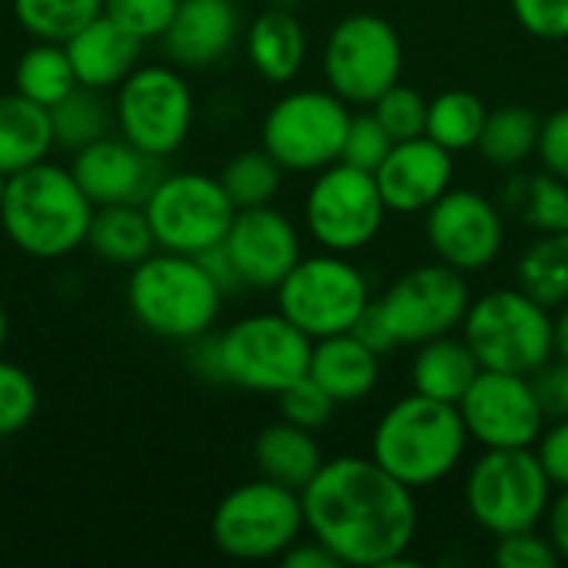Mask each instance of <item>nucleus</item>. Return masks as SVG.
Listing matches in <instances>:
<instances>
[{
    "label": "nucleus",
    "mask_w": 568,
    "mask_h": 568,
    "mask_svg": "<svg viewBox=\"0 0 568 568\" xmlns=\"http://www.w3.org/2000/svg\"><path fill=\"white\" fill-rule=\"evenodd\" d=\"M300 496L306 532L320 539L339 566H396L416 542V496L373 456H336L323 463Z\"/></svg>",
    "instance_id": "1"
},
{
    "label": "nucleus",
    "mask_w": 568,
    "mask_h": 568,
    "mask_svg": "<svg viewBox=\"0 0 568 568\" xmlns=\"http://www.w3.org/2000/svg\"><path fill=\"white\" fill-rule=\"evenodd\" d=\"M466 449L469 429L459 406L423 393L396 399L379 416L369 443V456L413 493L449 479Z\"/></svg>",
    "instance_id": "2"
},
{
    "label": "nucleus",
    "mask_w": 568,
    "mask_h": 568,
    "mask_svg": "<svg viewBox=\"0 0 568 568\" xmlns=\"http://www.w3.org/2000/svg\"><path fill=\"white\" fill-rule=\"evenodd\" d=\"M93 203L70 166L40 160L7 180L0 226L7 240L33 260H63L87 243Z\"/></svg>",
    "instance_id": "3"
},
{
    "label": "nucleus",
    "mask_w": 568,
    "mask_h": 568,
    "mask_svg": "<svg viewBox=\"0 0 568 568\" xmlns=\"http://www.w3.org/2000/svg\"><path fill=\"white\" fill-rule=\"evenodd\" d=\"M223 290L200 256L156 250L130 266L126 306L130 316L160 339L193 343L206 336L223 310Z\"/></svg>",
    "instance_id": "4"
},
{
    "label": "nucleus",
    "mask_w": 568,
    "mask_h": 568,
    "mask_svg": "<svg viewBox=\"0 0 568 568\" xmlns=\"http://www.w3.org/2000/svg\"><path fill=\"white\" fill-rule=\"evenodd\" d=\"M463 339L483 369L536 376L556 359L552 310L526 290H493L473 300L463 320Z\"/></svg>",
    "instance_id": "5"
},
{
    "label": "nucleus",
    "mask_w": 568,
    "mask_h": 568,
    "mask_svg": "<svg viewBox=\"0 0 568 568\" xmlns=\"http://www.w3.org/2000/svg\"><path fill=\"white\" fill-rule=\"evenodd\" d=\"M303 532V496L263 476L230 489L210 516L216 549L236 562L280 559Z\"/></svg>",
    "instance_id": "6"
},
{
    "label": "nucleus",
    "mask_w": 568,
    "mask_h": 568,
    "mask_svg": "<svg viewBox=\"0 0 568 568\" xmlns=\"http://www.w3.org/2000/svg\"><path fill=\"white\" fill-rule=\"evenodd\" d=\"M552 479L536 449H486L466 476V509L489 536L539 529L552 506Z\"/></svg>",
    "instance_id": "7"
},
{
    "label": "nucleus",
    "mask_w": 568,
    "mask_h": 568,
    "mask_svg": "<svg viewBox=\"0 0 568 568\" xmlns=\"http://www.w3.org/2000/svg\"><path fill=\"white\" fill-rule=\"evenodd\" d=\"M216 353L220 383L246 393L280 396L310 373L313 339L276 310L253 313L226 326L216 336Z\"/></svg>",
    "instance_id": "8"
},
{
    "label": "nucleus",
    "mask_w": 568,
    "mask_h": 568,
    "mask_svg": "<svg viewBox=\"0 0 568 568\" xmlns=\"http://www.w3.org/2000/svg\"><path fill=\"white\" fill-rule=\"evenodd\" d=\"M373 293L366 273L343 253L303 256L276 286V310L300 326L313 343L339 333H353L369 310Z\"/></svg>",
    "instance_id": "9"
},
{
    "label": "nucleus",
    "mask_w": 568,
    "mask_h": 568,
    "mask_svg": "<svg viewBox=\"0 0 568 568\" xmlns=\"http://www.w3.org/2000/svg\"><path fill=\"white\" fill-rule=\"evenodd\" d=\"M116 133L150 156L170 160L190 140L196 100L180 67L140 63L113 93Z\"/></svg>",
    "instance_id": "10"
},
{
    "label": "nucleus",
    "mask_w": 568,
    "mask_h": 568,
    "mask_svg": "<svg viewBox=\"0 0 568 568\" xmlns=\"http://www.w3.org/2000/svg\"><path fill=\"white\" fill-rule=\"evenodd\" d=\"M349 120V103L333 90H290L266 110L260 143L286 173H320L343 156Z\"/></svg>",
    "instance_id": "11"
},
{
    "label": "nucleus",
    "mask_w": 568,
    "mask_h": 568,
    "mask_svg": "<svg viewBox=\"0 0 568 568\" xmlns=\"http://www.w3.org/2000/svg\"><path fill=\"white\" fill-rule=\"evenodd\" d=\"M143 210L156 236V250L186 256H200L220 246L236 216V206L226 196L220 176L196 170L163 173Z\"/></svg>",
    "instance_id": "12"
},
{
    "label": "nucleus",
    "mask_w": 568,
    "mask_h": 568,
    "mask_svg": "<svg viewBox=\"0 0 568 568\" xmlns=\"http://www.w3.org/2000/svg\"><path fill=\"white\" fill-rule=\"evenodd\" d=\"M386 213L389 206L383 203L376 176L343 160L316 173L303 203V220L310 236L323 250L343 256L369 246L383 233Z\"/></svg>",
    "instance_id": "13"
},
{
    "label": "nucleus",
    "mask_w": 568,
    "mask_h": 568,
    "mask_svg": "<svg viewBox=\"0 0 568 568\" xmlns=\"http://www.w3.org/2000/svg\"><path fill=\"white\" fill-rule=\"evenodd\" d=\"M323 73L336 97L373 106L403 73V40L396 27L376 13L343 17L326 37Z\"/></svg>",
    "instance_id": "14"
},
{
    "label": "nucleus",
    "mask_w": 568,
    "mask_h": 568,
    "mask_svg": "<svg viewBox=\"0 0 568 568\" xmlns=\"http://www.w3.org/2000/svg\"><path fill=\"white\" fill-rule=\"evenodd\" d=\"M473 293L466 273L446 263H426L403 273L383 300H376L399 346H423L436 336H449L463 326Z\"/></svg>",
    "instance_id": "15"
},
{
    "label": "nucleus",
    "mask_w": 568,
    "mask_h": 568,
    "mask_svg": "<svg viewBox=\"0 0 568 568\" xmlns=\"http://www.w3.org/2000/svg\"><path fill=\"white\" fill-rule=\"evenodd\" d=\"M469 439L483 449H532L546 429V403L532 376L483 369L459 399Z\"/></svg>",
    "instance_id": "16"
},
{
    "label": "nucleus",
    "mask_w": 568,
    "mask_h": 568,
    "mask_svg": "<svg viewBox=\"0 0 568 568\" xmlns=\"http://www.w3.org/2000/svg\"><path fill=\"white\" fill-rule=\"evenodd\" d=\"M426 240L439 263L459 273L493 266L506 246V220L479 190H449L426 210Z\"/></svg>",
    "instance_id": "17"
},
{
    "label": "nucleus",
    "mask_w": 568,
    "mask_h": 568,
    "mask_svg": "<svg viewBox=\"0 0 568 568\" xmlns=\"http://www.w3.org/2000/svg\"><path fill=\"white\" fill-rule=\"evenodd\" d=\"M223 250L233 260L240 283L253 290H276L286 273L303 260L296 223L273 203L236 210Z\"/></svg>",
    "instance_id": "18"
},
{
    "label": "nucleus",
    "mask_w": 568,
    "mask_h": 568,
    "mask_svg": "<svg viewBox=\"0 0 568 568\" xmlns=\"http://www.w3.org/2000/svg\"><path fill=\"white\" fill-rule=\"evenodd\" d=\"M166 160L143 153L120 133H110L77 153H70V173L93 206L110 203H146L153 186L163 180Z\"/></svg>",
    "instance_id": "19"
},
{
    "label": "nucleus",
    "mask_w": 568,
    "mask_h": 568,
    "mask_svg": "<svg viewBox=\"0 0 568 568\" xmlns=\"http://www.w3.org/2000/svg\"><path fill=\"white\" fill-rule=\"evenodd\" d=\"M373 176L393 213H426L453 190V153L426 133L396 140Z\"/></svg>",
    "instance_id": "20"
},
{
    "label": "nucleus",
    "mask_w": 568,
    "mask_h": 568,
    "mask_svg": "<svg viewBox=\"0 0 568 568\" xmlns=\"http://www.w3.org/2000/svg\"><path fill=\"white\" fill-rule=\"evenodd\" d=\"M240 37L243 17L236 0H180L160 43L173 67L206 70L230 57Z\"/></svg>",
    "instance_id": "21"
},
{
    "label": "nucleus",
    "mask_w": 568,
    "mask_h": 568,
    "mask_svg": "<svg viewBox=\"0 0 568 568\" xmlns=\"http://www.w3.org/2000/svg\"><path fill=\"white\" fill-rule=\"evenodd\" d=\"M63 47L77 73V83L90 90H116L140 67L143 53V40L106 13L80 27Z\"/></svg>",
    "instance_id": "22"
},
{
    "label": "nucleus",
    "mask_w": 568,
    "mask_h": 568,
    "mask_svg": "<svg viewBox=\"0 0 568 568\" xmlns=\"http://www.w3.org/2000/svg\"><path fill=\"white\" fill-rule=\"evenodd\" d=\"M246 57L266 83H290L306 63V30L293 7L273 3L260 10L246 33Z\"/></svg>",
    "instance_id": "23"
},
{
    "label": "nucleus",
    "mask_w": 568,
    "mask_h": 568,
    "mask_svg": "<svg viewBox=\"0 0 568 568\" xmlns=\"http://www.w3.org/2000/svg\"><path fill=\"white\" fill-rule=\"evenodd\" d=\"M383 356L369 349L356 333H339L313 343L310 376L336 399V403H359L379 386Z\"/></svg>",
    "instance_id": "24"
},
{
    "label": "nucleus",
    "mask_w": 568,
    "mask_h": 568,
    "mask_svg": "<svg viewBox=\"0 0 568 568\" xmlns=\"http://www.w3.org/2000/svg\"><path fill=\"white\" fill-rule=\"evenodd\" d=\"M253 463H256L263 479H273L280 486L303 493L313 483V476L323 469L326 459H323V449L310 429L280 419L256 436Z\"/></svg>",
    "instance_id": "25"
},
{
    "label": "nucleus",
    "mask_w": 568,
    "mask_h": 568,
    "mask_svg": "<svg viewBox=\"0 0 568 568\" xmlns=\"http://www.w3.org/2000/svg\"><path fill=\"white\" fill-rule=\"evenodd\" d=\"M83 246L97 260L130 270L143 263L150 253H156V236L140 203H110V206H93Z\"/></svg>",
    "instance_id": "26"
},
{
    "label": "nucleus",
    "mask_w": 568,
    "mask_h": 568,
    "mask_svg": "<svg viewBox=\"0 0 568 568\" xmlns=\"http://www.w3.org/2000/svg\"><path fill=\"white\" fill-rule=\"evenodd\" d=\"M483 373L476 353L469 349L466 339L449 336H436L423 346H416L413 366H409V379H413V393L443 399V403H456L469 393V386L476 383V376Z\"/></svg>",
    "instance_id": "27"
},
{
    "label": "nucleus",
    "mask_w": 568,
    "mask_h": 568,
    "mask_svg": "<svg viewBox=\"0 0 568 568\" xmlns=\"http://www.w3.org/2000/svg\"><path fill=\"white\" fill-rule=\"evenodd\" d=\"M57 146L50 110L20 97L17 90L0 93V170L7 176L40 163Z\"/></svg>",
    "instance_id": "28"
},
{
    "label": "nucleus",
    "mask_w": 568,
    "mask_h": 568,
    "mask_svg": "<svg viewBox=\"0 0 568 568\" xmlns=\"http://www.w3.org/2000/svg\"><path fill=\"white\" fill-rule=\"evenodd\" d=\"M53 140L60 150L77 153L110 133H116V113L106 90L73 87L57 106H50Z\"/></svg>",
    "instance_id": "29"
},
{
    "label": "nucleus",
    "mask_w": 568,
    "mask_h": 568,
    "mask_svg": "<svg viewBox=\"0 0 568 568\" xmlns=\"http://www.w3.org/2000/svg\"><path fill=\"white\" fill-rule=\"evenodd\" d=\"M77 83L67 47L50 40H33L13 63V90L40 106H57Z\"/></svg>",
    "instance_id": "30"
},
{
    "label": "nucleus",
    "mask_w": 568,
    "mask_h": 568,
    "mask_svg": "<svg viewBox=\"0 0 568 568\" xmlns=\"http://www.w3.org/2000/svg\"><path fill=\"white\" fill-rule=\"evenodd\" d=\"M519 290L546 310L568 303V233H539L516 263Z\"/></svg>",
    "instance_id": "31"
},
{
    "label": "nucleus",
    "mask_w": 568,
    "mask_h": 568,
    "mask_svg": "<svg viewBox=\"0 0 568 568\" xmlns=\"http://www.w3.org/2000/svg\"><path fill=\"white\" fill-rule=\"evenodd\" d=\"M539 130H542V120L536 110L516 106V103L499 106V110H489L476 150L493 166L513 170V166H523L539 150Z\"/></svg>",
    "instance_id": "32"
},
{
    "label": "nucleus",
    "mask_w": 568,
    "mask_h": 568,
    "mask_svg": "<svg viewBox=\"0 0 568 568\" xmlns=\"http://www.w3.org/2000/svg\"><path fill=\"white\" fill-rule=\"evenodd\" d=\"M509 210L536 233H568V183L556 173H523L506 186Z\"/></svg>",
    "instance_id": "33"
},
{
    "label": "nucleus",
    "mask_w": 568,
    "mask_h": 568,
    "mask_svg": "<svg viewBox=\"0 0 568 568\" xmlns=\"http://www.w3.org/2000/svg\"><path fill=\"white\" fill-rule=\"evenodd\" d=\"M486 103L473 90H446L436 100H429L426 113V136L446 146L449 153L476 150L483 126H486Z\"/></svg>",
    "instance_id": "34"
},
{
    "label": "nucleus",
    "mask_w": 568,
    "mask_h": 568,
    "mask_svg": "<svg viewBox=\"0 0 568 568\" xmlns=\"http://www.w3.org/2000/svg\"><path fill=\"white\" fill-rule=\"evenodd\" d=\"M10 10L33 40L67 43L80 27L103 13V0H10Z\"/></svg>",
    "instance_id": "35"
},
{
    "label": "nucleus",
    "mask_w": 568,
    "mask_h": 568,
    "mask_svg": "<svg viewBox=\"0 0 568 568\" xmlns=\"http://www.w3.org/2000/svg\"><path fill=\"white\" fill-rule=\"evenodd\" d=\"M283 173L286 170L260 146V150L236 153L223 166L220 183L236 210H250V206H270L276 200V193L283 186Z\"/></svg>",
    "instance_id": "36"
},
{
    "label": "nucleus",
    "mask_w": 568,
    "mask_h": 568,
    "mask_svg": "<svg viewBox=\"0 0 568 568\" xmlns=\"http://www.w3.org/2000/svg\"><path fill=\"white\" fill-rule=\"evenodd\" d=\"M40 409V389L33 376L0 356V439L23 433Z\"/></svg>",
    "instance_id": "37"
},
{
    "label": "nucleus",
    "mask_w": 568,
    "mask_h": 568,
    "mask_svg": "<svg viewBox=\"0 0 568 568\" xmlns=\"http://www.w3.org/2000/svg\"><path fill=\"white\" fill-rule=\"evenodd\" d=\"M376 120L386 126V133L393 140H413L426 133V113H429V100L406 83H393L376 103H373Z\"/></svg>",
    "instance_id": "38"
},
{
    "label": "nucleus",
    "mask_w": 568,
    "mask_h": 568,
    "mask_svg": "<svg viewBox=\"0 0 568 568\" xmlns=\"http://www.w3.org/2000/svg\"><path fill=\"white\" fill-rule=\"evenodd\" d=\"M336 406L339 403L310 373L280 393V413H283V419L286 423H296V426H303L310 433L323 429L336 416Z\"/></svg>",
    "instance_id": "39"
},
{
    "label": "nucleus",
    "mask_w": 568,
    "mask_h": 568,
    "mask_svg": "<svg viewBox=\"0 0 568 568\" xmlns=\"http://www.w3.org/2000/svg\"><path fill=\"white\" fill-rule=\"evenodd\" d=\"M180 0H103V13L126 27L143 43L160 40L176 13Z\"/></svg>",
    "instance_id": "40"
},
{
    "label": "nucleus",
    "mask_w": 568,
    "mask_h": 568,
    "mask_svg": "<svg viewBox=\"0 0 568 568\" xmlns=\"http://www.w3.org/2000/svg\"><path fill=\"white\" fill-rule=\"evenodd\" d=\"M393 136L386 133V126L376 120V113H359L349 120V130H346V140H343V163L349 166H359V170H369L376 173L379 163L386 160V153L393 150Z\"/></svg>",
    "instance_id": "41"
},
{
    "label": "nucleus",
    "mask_w": 568,
    "mask_h": 568,
    "mask_svg": "<svg viewBox=\"0 0 568 568\" xmlns=\"http://www.w3.org/2000/svg\"><path fill=\"white\" fill-rule=\"evenodd\" d=\"M493 559H496L499 568H556L562 562L552 539L542 536L539 529H523V532L499 536V546H496Z\"/></svg>",
    "instance_id": "42"
},
{
    "label": "nucleus",
    "mask_w": 568,
    "mask_h": 568,
    "mask_svg": "<svg viewBox=\"0 0 568 568\" xmlns=\"http://www.w3.org/2000/svg\"><path fill=\"white\" fill-rule=\"evenodd\" d=\"M519 27L539 40H568V0H509Z\"/></svg>",
    "instance_id": "43"
},
{
    "label": "nucleus",
    "mask_w": 568,
    "mask_h": 568,
    "mask_svg": "<svg viewBox=\"0 0 568 568\" xmlns=\"http://www.w3.org/2000/svg\"><path fill=\"white\" fill-rule=\"evenodd\" d=\"M539 160L549 173L568 183V106L549 113L539 130Z\"/></svg>",
    "instance_id": "44"
},
{
    "label": "nucleus",
    "mask_w": 568,
    "mask_h": 568,
    "mask_svg": "<svg viewBox=\"0 0 568 568\" xmlns=\"http://www.w3.org/2000/svg\"><path fill=\"white\" fill-rule=\"evenodd\" d=\"M542 469L549 473L556 489H568V416H559L556 426L542 429L539 443L532 446Z\"/></svg>",
    "instance_id": "45"
},
{
    "label": "nucleus",
    "mask_w": 568,
    "mask_h": 568,
    "mask_svg": "<svg viewBox=\"0 0 568 568\" xmlns=\"http://www.w3.org/2000/svg\"><path fill=\"white\" fill-rule=\"evenodd\" d=\"M536 386L542 393L549 416H568V359H559L556 366L549 363L536 379Z\"/></svg>",
    "instance_id": "46"
},
{
    "label": "nucleus",
    "mask_w": 568,
    "mask_h": 568,
    "mask_svg": "<svg viewBox=\"0 0 568 568\" xmlns=\"http://www.w3.org/2000/svg\"><path fill=\"white\" fill-rule=\"evenodd\" d=\"M353 333L369 346V349H376L379 356H386L389 349H396L399 343H396V336H393V329H389V323H386V316L379 313V306H376V300L369 303V310L359 316V323L353 326Z\"/></svg>",
    "instance_id": "47"
},
{
    "label": "nucleus",
    "mask_w": 568,
    "mask_h": 568,
    "mask_svg": "<svg viewBox=\"0 0 568 568\" xmlns=\"http://www.w3.org/2000/svg\"><path fill=\"white\" fill-rule=\"evenodd\" d=\"M280 562L286 568H343L339 566V559L320 542V539H296L283 556H280Z\"/></svg>",
    "instance_id": "48"
},
{
    "label": "nucleus",
    "mask_w": 568,
    "mask_h": 568,
    "mask_svg": "<svg viewBox=\"0 0 568 568\" xmlns=\"http://www.w3.org/2000/svg\"><path fill=\"white\" fill-rule=\"evenodd\" d=\"M546 536L552 539L559 559L568 562V489H559V496H552V506L546 513Z\"/></svg>",
    "instance_id": "49"
},
{
    "label": "nucleus",
    "mask_w": 568,
    "mask_h": 568,
    "mask_svg": "<svg viewBox=\"0 0 568 568\" xmlns=\"http://www.w3.org/2000/svg\"><path fill=\"white\" fill-rule=\"evenodd\" d=\"M556 356L568 359V303L559 306V316H556Z\"/></svg>",
    "instance_id": "50"
},
{
    "label": "nucleus",
    "mask_w": 568,
    "mask_h": 568,
    "mask_svg": "<svg viewBox=\"0 0 568 568\" xmlns=\"http://www.w3.org/2000/svg\"><path fill=\"white\" fill-rule=\"evenodd\" d=\"M7 336H10V320H7V310H3V300H0V353L7 346Z\"/></svg>",
    "instance_id": "51"
},
{
    "label": "nucleus",
    "mask_w": 568,
    "mask_h": 568,
    "mask_svg": "<svg viewBox=\"0 0 568 568\" xmlns=\"http://www.w3.org/2000/svg\"><path fill=\"white\" fill-rule=\"evenodd\" d=\"M7 180H10V176L0 170V206H3V196H7Z\"/></svg>",
    "instance_id": "52"
}]
</instances>
